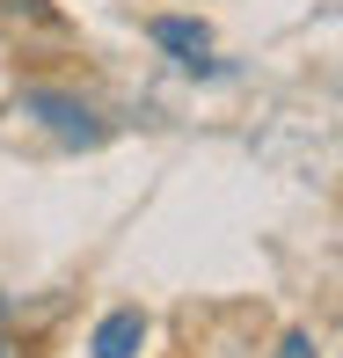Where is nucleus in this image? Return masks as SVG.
Wrapping results in <instances>:
<instances>
[{"mask_svg":"<svg viewBox=\"0 0 343 358\" xmlns=\"http://www.w3.org/2000/svg\"><path fill=\"white\" fill-rule=\"evenodd\" d=\"M0 358H37V351H29L22 336H0Z\"/></svg>","mask_w":343,"mask_h":358,"instance_id":"5","label":"nucleus"},{"mask_svg":"<svg viewBox=\"0 0 343 358\" xmlns=\"http://www.w3.org/2000/svg\"><path fill=\"white\" fill-rule=\"evenodd\" d=\"M15 117H37L44 132H59L66 146H95L103 139V117H95L80 95H66V88H22L15 95Z\"/></svg>","mask_w":343,"mask_h":358,"instance_id":"1","label":"nucleus"},{"mask_svg":"<svg viewBox=\"0 0 343 358\" xmlns=\"http://www.w3.org/2000/svg\"><path fill=\"white\" fill-rule=\"evenodd\" d=\"M139 344H146V315H139V307L103 315V322H95V336H88L95 358H139Z\"/></svg>","mask_w":343,"mask_h":358,"instance_id":"3","label":"nucleus"},{"mask_svg":"<svg viewBox=\"0 0 343 358\" xmlns=\"http://www.w3.org/2000/svg\"><path fill=\"white\" fill-rule=\"evenodd\" d=\"M146 37H154L161 44V52H175V66H183V73H219V66H212V29L205 22H190V15H154V22H146Z\"/></svg>","mask_w":343,"mask_h":358,"instance_id":"2","label":"nucleus"},{"mask_svg":"<svg viewBox=\"0 0 343 358\" xmlns=\"http://www.w3.org/2000/svg\"><path fill=\"white\" fill-rule=\"evenodd\" d=\"M277 358H321V351H314V336H300V329H292L285 344H277Z\"/></svg>","mask_w":343,"mask_h":358,"instance_id":"4","label":"nucleus"}]
</instances>
